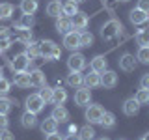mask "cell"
<instances>
[{"mask_svg":"<svg viewBox=\"0 0 149 140\" xmlns=\"http://www.w3.org/2000/svg\"><path fill=\"white\" fill-rule=\"evenodd\" d=\"M138 9H142V11L149 13V0H138Z\"/></svg>","mask_w":149,"mask_h":140,"instance_id":"42","label":"cell"},{"mask_svg":"<svg viewBox=\"0 0 149 140\" xmlns=\"http://www.w3.org/2000/svg\"><path fill=\"white\" fill-rule=\"evenodd\" d=\"M11 90V82L8 80L6 77H0V95H6Z\"/></svg>","mask_w":149,"mask_h":140,"instance_id":"39","label":"cell"},{"mask_svg":"<svg viewBox=\"0 0 149 140\" xmlns=\"http://www.w3.org/2000/svg\"><path fill=\"white\" fill-rule=\"evenodd\" d=\"M39 8V2L37 0H21V11L24 15H34Z\"/></svg>","mask_w":149,"mask_h":140,"instance_id":"22","label":"cell"},{"mask_svg":"<svg viewBox=\"0 0 149 140\" xmlns=\"http://www.w3.org/2000/svg\"><path fill=\"white\" fill-rule=\"evenodd\" d=\"M0 77H2V67H0Z\"/></svg>","mask_w":149,"mask_h":140,"instance_id":"53","label":"cell"},{"mask_svg":"<svg viewBox=\"0 0 149 140\" xmlns=\"http://www.w3.org/2000/svg\"><path fill=\"white\" fill-rule=\"evenodd\" d=\"M17 41H19V43H22V45H28L32 41V30H19Z\"/></svg>","mask_w":149,"mask_h":140,"instance_id":"37","label":"cell"},{"mask_svg":"<svg viewBox=\"0 0 149 140\" xmlns=\"http://www.w3.org/2000/svg\"><path fill=\"white\" fill-rule=\"evenodd\" d=\"M63 140H80V138H78V134H65Z\"/></svg>","mask_w":149,"mask_h":140,"instance_id":"47","label":"cell"},{"mask_svg":"<svg viewBox=\"0 0 149 140\" xmlns=\"http://www.w3.org/2000/svg\"><path fill=\"white\" fill-rule=\"evenodd\" d=\"M65 101H67V92L58 84L56 88H52V103L54 105H63Z\"/></svg>","mask_w":149,"mask_h":140,"instance_id":"24","label":"cell"},{"mask_svg":"<svg viewBox=\"0 0 149 140\" xmlns=\"http://www.w3.org/2000/svg\"><path fill=\"white\" fill-rule=\"evenodd\" d=\"M123 114L125 116H136L138 112H140V103L134 99V97H129V99H125L123 101Z\"/></svg>","mask_w":149,"mask_h":140,"instance_id":"13","label":"cell"},{"mask_svg":"<svg viewBox=\"0 0 149 140\" xmlns=\"http://www.w3.org/2000/svg\"><path fill=\"white\" fill-rule=\"evenodd\" d=\"M67 67H69V71H82V69L86 67V58H84V54L73 52L67 60Z\"/></svg>","mask_w":149,"mask_h":140,"instance_id":"7","label":"cell"},{"mask_svg":"<svg viewBox=\"0 0 149 140\" xmlns=\"http://www.w3.org/2000/svg\"><path fill=\"white\" fill-rule=\"evenodd\" d=\"M41 133L43 134H50V133H56L58 131V121H56L52 116H49V118H45L43 121H41Z\"/></svg>","mask_w":149,"mask_h":140,"instance_id":"20","label":"cell"},{"mask_svg":"<svg viewBox=\"0 0 149 140\" xmlns=\"http://www.w3.org/2000/svg\"><path fill=\"white\" fill-rule=\"evenodd\" d=\"M45 140H63L62 134H58V131L56 133H50V134H47V138Z\"/></svg>","mask_w":149,"mask_h":140,"instance_id":"46","label":"cell"},{"mask_svg":"<svg viewBox=\"0 0 149 140\" xmlns=\"http://www.w3.org/2000/svg\"><path fill=\"white\" fill-rule=\"evenodd\" d=\"M119 140H125V138H119Z\"/></svg>","mask_w":149,"mask_h":140,"instance_id":"54","label":"cell"},{"mask_svg":"<svg viewBox=\"0 0 149 140\" xmlns=\"http://www.w3.org/2000/svg\"><path fill=\"white\" fill-rule=\"evenodd\" d=\"M136 60L140 64H149V47H140L136 52Z\"/></svg>","mask_w":149,"mask_h":140,"instance_id":"36","label":"cell"},{"mask_svg":"<svg viewBox=\"0 0 149 140\" xmlns=\"http://www.w3.org/2000/svg\"><path fill=\"white\" fill-rule=\"evenodd\" d=\"M129 19H130V22H132V24H143V22H147L149 13L142 11V9H138V8H134L132 11L129 13Z\"/></svg>","mask_w":149,"mask_h":140,"instance_id":"18","label":"cell"},{"mask_svg":"<svg viewBox=\"0 0 149 140\" xmlns=\"http://www.w3.org/2000/svg\"><path fill=\"white\" fill-rule=\"evenodd\" d=\"M9 47H11V37H9V39H2V41H0V50H8Z\"/></svg>","mask_w":149,"mask_h":140,"instance_id":"45","label":"cell"},{"mask_svg":"<svg viewBox=\"0 0 149 140\" xmlns=\"http://www.w3.org/2000/svg\"><path fill=\"white\" fill-rule=\"evenodd\" d=\"M9 127V120L6 114H0V131H6Z\"/></svg>","mask_w":149,"mask_h":140,"instance_id":"40","label":"cell"},{"mask_svg":"<svg viewBox=\"0 0 149 140\" xmlns=\"http://www.w3.org/2000/svg\"><path fill=\"white\" fill-rule=\"evenodd\" d=\"M73 30V24H71V19L69 17H58L56 19V32L58 34H62V36H65V34H69V32Z\"/></svg>","mask_w":149,"mask_h":140,"instance_id":"14","label":"cell"},{"mask_svg":"<svg viewBox=\"0 0 149 140\" xmlns=\"http://www.w3.org/2000/svg\"><path fill=\"white\" fill-rule=\"evenodd\" d=\"M13 11H15L13 4H9V2H2V4H0V19H11Z\"/></svg>","mask_w":149,"mask_h":140,"instance_id":"33","label":"cell"},{"mask_svg":"<svg viewBox=\"0 0 149 140\" xmlns=\"http://www.w3.org/2000/svg\"><path fill=\"white\" fill-rule=\"evenodd\" d=\"M50 116L58 121V123H65V121L69 120V110L65 108L63 105H54L52 112H50Z\"/></svg>","mask_w":149,"mask_h":140,"instance_id":"15","label":"cell"},{"mask_svg":"<svg viewBox=\"0 0 149 140\" xmlns=\"http://www.w3.org/2000/svg\"><path fill=\"white\" fill-rule=\"evenodd\" d=\"M0 140H15V136H13V133H9V131L6 129V131H0Z\"/></svg>","mask_w":149,"mask_h":140,"instance_id":"44","label":"cell"},{"mask_svg":"<svg viewBox=\"0 0 149 140\" xmlns=\"http://www.w3.org/2000/svg\"><path fill=\"white\" fill-rule=\"evenodd\" d=\"M74 13H78V4L71 2V0L67 4H62V15L63 17H73Z\"/></svg>","mask_w":149,"mask_h":140,"instance_id":"31","label":"cell"},{"mask_svg":"<svg viewBox=\"0 0 149 140\" xmlns=\"http://www.w3.org/2000/svg\"><path fill=\"white\" fill-rule=\"evenodd\" d=\"M13 82H15L17 88H30V75L28 71H21L13 77Z\"/></svg>","mask_w":149,"mask_h":140,"instance_id":"26","label":"cell"},{"mask_svg":"<svg viewBox=\"0 0 149 140\" xmlns=\"http://www.w3.org/2000/svg\"><path fill=\"white\" fill-rule=\"evenodd\" d=\"M63 47L69 49V50H73V52L80 47V39H78V32L77 30H71L69 34L63 36Z\"/></svg>","mask_w":149,"mask_h":140,"instance_id":"11","label":"cell"},{"mask_svg":"<svg viewBox=\"0 0 149 140\" xmlns=\"http://www.w3.org/2000/svg\"><path fill=\"white\" fill-rule=\"evenodd\" d=\"M101 127L102 129H114L116 127V116L112 114V112H106L104 110V114H102V118H101Z\"/></svg>","mask_w":149,"mask_h":140,"instance_id":"27","label":"cell"},{"mask_svg":"<svg viewBox=\"0 0 149 140\" xmlns=\"http://www.w3.org/2000/svg\"><path fill=\"white\" fill-rule=\"evenodd\" d=\"M28 75H30V86L43 88L45 84H47V75L41 71V69H34V71H30Z\"/></svg>","mask_w":149,"mask_h":140,"instance_id":"12","label":"cell"},{"mask_svg":"<svg viewBox=\"0 0 149 140\" xmlns=\"http://www.w3.org/2000/svg\"><path fill=\"white\" fill-rule=\"evenodd\" d=\"M26 56L30 60H34L39 56V43H36V41H30V43L26 45Z\"/></svg>","mask_w":149,"mask_h":140,"instance_id":"34","label":"cell"},{"mask_svg":"<svg viewBox=\"0 0 149 140\" xmlns=\"http://www.w3.org/2000/svg\"><path fill=\"white\" fill-rule=\"evenodd\" d=\"M102 114H104V108H102L101 105H88V108H86V120H88V123H99L101 118H102Z\"/></svg>","mask_w":149,"mask_h":140,"instance_id":"6","label":"cell"},{"mask_svg":"<svg viewBox=\"0 0 149 140\" xmlns=\"http://www.w3.org/2000/svg\"><path fill=\"white\" fill-rule=\"evenodd\" d=\"M134 99L140 103V106H142V105H149V90L140 88V90L136 92V95H134Z\"/></svg>","mask_w":149,"mask_h":140,"instance_id":"35","label":"cell"},{"mask_svg":"<svg viewBox=\"0 0 149 140\" xmlns=\"http://www.w3.org/2000/svg\"><path fill=\"white\" fill-rule=\"evenodd\" d=\"M21 125L24 129H32V127H36L37 125V114H32V112H24V114L21 116Z\"/></svg>","mask_w":149,"mask_h":140,"instance_id":"25","label":"cell"},{"mask_svg":"<svg viewBox=\"0 0 149 140\" xmlns=\"http://www.w3.org/2000/svg\"><path fill=\"white\" fill-rule=\"evenodd\" d=\"M39 95H41V99L45 101V105H47V103H52V88H50V86H47V84H45V86L41 88Z\"/></svg>","mask_w":149,"mask_h":140,"instance_id":"38","label":"cell"},{"mask_svg":"<svg viewBox=\"0 0 149 140\" xmlns=\"http://www.w3.org/2000/svg\"><path fill=\"white\" fill-rule=\"evenodd\" d=\"M9 37H11V36H9V28L8 26H0V41H2V39H9Z\"/></svg>","mask_w":149,"mask_h":140,"instance_id":"43","label":"cell"},{"mask_svg":"<svg viewBox=\"0 0 149 140\" xmlns=\"http://www.w3.org/2000/svg\"><path fill=\"white\" fill-rule=\"evenodd\" d=\"M90 65H91V71L102 73V71H106V67H108V62H106V58L102 54H99V56H95V58L90 60Z\"/></svg>","mask_w":149,"mask_h":140,"instance_id":"19","label":"cell"},{"mask_svg":"<svg viewBox=\"0 0 149 140\" xmlns=\"http://www.w3.org/2000/svg\"><path fill=\"white\" fill-rule=\"evenodd\" d=\"M78 138L80 140H93L95 138V129L91 127V123H88V125L78 129Z\"/></svg>","mask_w":149,"mask_h":140,"instance_id":"29","label":"cell"},{"mask_svg":"<svg viewBox=\"0 0 149 140\" xmlns=\"http://www.w3.org/2000/svg\"><path fill=\"white\" fill-rule=\"evenodd\" d=\"M140 140H143V138H140Z\"/></svg>","mask_w":149,"mask_h":140,"instance_id":"55","label":"cell"},{"mask_svg":"<svg viewBox=\"0 0 149 140\" xmlns=\"http://www.w3.org/2000/svg\"><path fill=\"white\" fill-rule=\"evenodd\" d=\"M99 140H110V138H106V136H102V138H99Z\"/></svg>","mask_w":149,"mask_h":140,"instance_id":"51","label":"cell"},{"mask_svg":"<svg viewBox=\"0 0 149 140\" xmlns=\"http://www.w3.org/2000/svg\"><path fill=\"white\" fill-rule=\"evenodd\" d=\"M13 105H17L13 99H9V97H6V95H0V114H9L11 112V108H13Z\"/></svg>","mask_w":149,"mask_h":140,"instance_id":"28","label":"cell"},{"mask_svg":"<svg viewBox=\"0 0 149 140\" xmlns=\"http://www.w3.org/2000/svg\"><path fill=\"white\" fill-rule=\"evenodd\" d=\"M71 19V24H73V30H77V32H82V30H86L88 24H90V17L86 15V13H82V11H78V13H74L73 17H69Z\"/></svg>","mask_w":149,"mask_h":140,"instance_id":"8","label":"cell"},{"mask_svg":"<svg viewBox=\"0 0 149 140\" xmlns=\"http://www.w3.org/2000/svg\"><path fill=\"white\" fill-rule=\"evenodd\" d=\"M65 82H67V86H71V88H80L84 84V75L80 71H69Z\"/></svg>","mask_w":149,"mask_h":140,"instance_id":"17","label":"cell"},{"mask_svg":"<svg viewBox=\"0 0 149 140\" xmlns=\"http://www.w3.org/2000/svg\"><path fill=\"white\" fill-rule=\"evenodd\" d=\"M136 43L140 47H149V28H140L136 32Z\"/></svg>","mask_w":149,"mask_h":140,"instance_id":"30","label":"cell"},{"mask_svg":"<svg viewBox=\"0 0 149 140\" xmlns=\"http://www.w3.org/2000/svg\"><path fill=\"white\" fill-rule=\"evenodd\" d=\"M71 2H74V4H82V2H86V0H71Z\"/></svg>","mask_w":149,"mask_h":140,"instance_id":"49","label":"cell"},{"mask_svg":"<svg viewBox=\"0 0 149 140\" xmlns=\"http://www.w3.org/2000/svg\"><path fill=\"white\" fill-rule=\"evenodd\" d=\"M32 60L26 56V52H19L15 54L11 60H9V67H11L13 73H21V71H26L28 65H30Z\"/></svg>","mask_w":149,"mask_h":140,"instance_id":"3","label":"cell"},{"mask_svg":"<svg viewBox=\"0 0 149 140\" xmlns=\"http://www.w3.org/2000/svg\"><path fill=\"white\" fill-rule=\"evenodd\" d=\"M74 133H78V127L77 125H69V134H74Z\"/></svg>","mask_w":149,"mask_h":140,"instance_id":"48","label":"cell"},{"mask_svg":"<svg viewBox=\"0 0 149 140\" xmlns=\"http://www.w3.org/2000/svg\"><path fill=\"white\" fill-rule=\"evenodd\" d=\"M143 140H149V131H147L146 134H143Z\"/></svg>","mask_w":149,"mask_h":140,"instance_id":"50","label":"cell"},{"mask_svg":"<svg viewBox=\"0 0 149 140\" xmlns=\"http://www.w3.org/2000/svg\"><path fill=\"white\" fill-rule=\"evenodd\" d=\"M0 52H2V50H0Z\"/></svg>","mask_w":149,"mask_h":140,"instance_id":"56","label":"cell"},{"mask_svg":"<svg viewBox=\"0 0 149 140\" xmlns=\"http://www.w3.org/2000/svg\"><path fill=\"white\" fill-rule=\"evenodd\" d=\"M78 39H80V47H91L93 45V34L91 32H88V30H82V32H78Z\"/></svg>","mask_w":149,"mask_h":140,"instance_id":"32","label":"cell"},{"mask_svg":"<svg viewBox=\"0 0 149 140\" xmlns=\"http://www.w3.org/2000/svg\"><path fill=\"white\" fill-rule=\"evenodd\" d=\"M24 106H26L28 112H32V114H39V112L45 108V101L41 99L39 93H30V95L26 97V101H24Z\"/></svg>","mask_w":149,"mask_h":140,"instance_id":"4","label":"cell"},{"mask_svg":"<svg viewBox=\"0 0 149 140\" xmlns=\"http://www.w3.org/2000/svg\"><path fill=\"white\" fill-rule=\"evenodd\" d=\"M118 64H119V69H121V71L130 73V71H134V69H136L138 60H136V56H134V54L125 52V54H121V58L118 60Z\"/></svg>","mask_w":149,"mask_h":140,"instance_id":"5","label":"cell"},{"mask_svg":"<svg viewBox=\"0 0 149 140\" xmlns=\"http://www.w3.org/2000/svg\"><path fill=\"white\" fill-rule=\"evenodd\" d=\"M84 84H86V88H99L101 86V73L97 71H90L88 75H84Z\"/></svg>","mask_w":149,"mask_h":140,"instance_id":"21","label":"cell"},{"mask_svg":"<svg viewBox=\"0 0 149 140\" xmlns=\"http://www.w3.org/2000/svg\"><path fill=\"white\" fill-rule=\"evenodd\" d=\"M47 15L49 17H62V2L60 0H50L47 4Z\"/></svg>","mask_w":149,"mask_h":140,"instance_id":"23","label":"cell"},{"mask_svg":"<svg viewBox=\"0 0 149 140\" xmlns=\"http://www.w3.org/2000/svg\"><path fill=\"white\" fill-rule=\"evenodd\" d=\"M140 88H146L149 90V73H143L142 78H140Z\"/></svg>","mask_w":149,"mask_h":140,"instance_id":"41","label":"cell"},{"mask_svg":"<svg viewBox=\"0 0 149 140\" xmlns=\"http://www.w3.org/2000/svg\"><path fill=\"white\" fill-rule=\"evenodd\" d=\"M34 22H36L34 15H24V13H22V17L19 19V21H15V22H13V26H15L17 30H32Z\"/></svg>","mask_w":149,"mask_h":140,"instance_id":"16","label":"cell"},{"mask_svg":"<svg viewBox=\"0 0 149 140\" xmlns=\"http://www.w3.org/2000/svg\"><path fill=\"white\" fill-rule=\"evenodd\" d=\"M121 32H123V24H121L119 21H116V19H110V21H106L104 24L101 28V36L102 39H114V37H118Z\"/></svg>","mask_w":149,"mask_h":140,"instance_id":"2","label":"cell"},{"mask_svg":"<svg viewBox=\"0 0 149 140\" xmlns=\"http://www.w3.org/2000/svg\"><path fill=\"white\" fill-rule=\"evenodd\" d=\"M90 101H91V92H90V88H86V86L77 88V92H74V105L86 106V105H90Z\"/></svg>","mask_w":149,"mask_h":140,"instance_id":"9","label":"cell"},{"mask_svg":"<svg viewBox=\"0 0 149 140\" xmlns=\"http://www.w3.org/2000/svg\"><path fill=\"white\" fill-rule=\"evenodd\" d=\"M39 56L45 60H58L62 56V49L52 39H43L39 41Z\"/></svg>","mask_w":149,"mask_h":140,"instance_id":"1","label":"cell"},{"mask_svg":"<svg viewBox=\"0 0 149 140\" xmlns=\"http://www.w3.org/2000/svg\"><path fill=\"white\" fill-rule=\"evenodd\" d=\"M101 86L106 88V90L116 88V86H118V73H116V71H110V69L102 71V75H101Z\"/></svg>","mask_w":149,"mask_h":140,"instance_id":"10","label":"cell"},{"mask_svg":"<svg viewBox=\"0 0 149 140\" xmlns=\"http://www.w3.org/2000/svg\"><path fill=\"white\" fill-rule=\"evenodd\" d=\"M118 2H129V0H118Z\"/></svg>","mask_w":149,"mask_h":140,"instance_id":"52","label":"cell"}]
</instances>
